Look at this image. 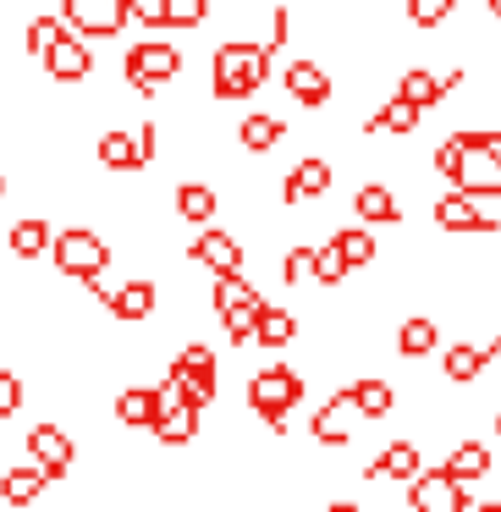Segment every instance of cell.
Returning <instances> with one entry per match:
<instances>
[{"mask_svg":"<svg viewBox=\"0 0 501 512\" xmlns=\"http://www.w3.org/2000/svg\"><path fill=\"white\" fill-rule=\"evenodd\" d=\"M116 424L122 430H155L160 419V386H122L116 391Z\"/></svg>","mask_w":501,"mask_h":512,"instance_id":"obj_19","label":"cell"},{"mask_svg":"<svg viewBox=\"0 0 501 512\" xmlns=\"http://www.w3.org/2000/svg\"><path fill=\"white\" fill-rule=\"evenodd\" d=\"M309 276H314V243H292L287 254H281V281H287V287H303Z\"/></svg>","mask_w":501,"mask_h":512,"instance_id":"obj_36","label":"cell"},{"mask_svg":"<svg viewBox=\"0 0 501 512\" xmlns=\"http://www.w3.org/2000/svg\"><path fill=\"white\" fill-rule=\"evenodd\" d=\"M281 89H287V100L303 105V111H325L331 94H336V83H331V72H325L320 61H287V67H281Z\"/></svg>","mask_w":501,"mask_h":512,"instance_id":"obj_13","label":"cell"},{"mask_svg":"<svg viewBox=\"0 0 501 512\" xmlns=\"http://www.w3.org/2000/svg\"><path fill=\"white\" fill-rule=\"evenodd\" d=\"M303 369H292V364H265V369H254L248 375V386H243V402L254 408V419H265V430L270 435H287V419H292V408L303 402Z\"/></svg>","mask_w":501,"mask_h":512,"instance_id":"obj_2","label":"cell"},{"mask_svg":"<svg viewBox=\"0 0 501 512\" xmlns=\"http://www.w3.org/2000/svg\"><path fill=\"white\" fill-rule=\"evenodd\" d=\"M485 6H490V17H496V23H501V0H485Z\"/></svg>","mask_w":501,"mask_h":512,"instance_id":"obj_44","label":"cell"},{"mask_svg":"<svg viewBox=\"0 0 501 512\" xmlns=\"http://www.w3.org/2000/svg\"><path fill=\"white\" fill-rule=\"evenodd\" d=\"M353 419L358 413H353V402H347V391H336V397H325L320 413L309 419V435L320 446H336V452H342V446L353 441Z\"/></svg>","mask_w":501,"mask_h":512,"instance_id":"obj_17","label":"cell"},{"mask_svg":"<svg viewBox=\"0 0 501 512\" xmlns=\"http://www.w3.org/2000/svg\"><path fill=\"white\" fill-rule=\"evenodd\" d=\"M45 72H50V83H61V89H78V83H89V78H94V45L67 28V34L56 39V50L45 56Z\"/></svg>","mask_w":501,"mask_h":512,"instance_id":"obj_12","label":"cell"},{"mask_svg":"<svg viewBox=\"0 0 501 512\" xmlns=\"http://www.w3.org/2000/svg\"><path fill=\"white\" fill-rule=\"evenodd\" d=\"M419 122H424V111H413L408 100H397V94H391V100L364 122V133H375V138L380 133H386V138H413V133H419Z\"/></svg>","mask_w":501,"mask_h":512,"instance_id":"obj_27","label":"cell"},{"mask_svg":"<svg viewBox=\"0 0 501 512\" xmlns=\"http://www.w3.org/2000/svg\"><path fill=\"white\" fill-rule=\"evenodd\" d=\"M61 34H67V23H61V12L56 17H28V28H23V45H28V56H34V61H45L50 56V50H56V39Z\"/></svg>","mask_w":501,"mask_h":512,"instance_id":"obj_33","label":"cell"},{"mask_svg":"<svg viewBox=\"0 0 501 512\" xmlns=\"http://www.w3.org/2000/svg\"><path fill=\"white\" fill-rule=\"evenodd\" d=\"M6 243H12V254L23 259V265H34V259L50 254V243H56V232H50L45 215H17L12 232H6Z\"/></svg>","mask_w":501,"mask_h":512,"instance_id":"obj_22","label":"cell"},{"mask_svg":"<svg viewBox=\"0 0 501 512\" xmlns=\"http://www.w3.org/2000/svg\"><path fill=\"white\" fill-rule=\"evenodd\" d=\"M336 188V166L325 155H303L292 160V171L281 177V204H309V199H325Z\"/></svg>","mask_w":501,"mask_h":512,"instance_id":"obj_14","label":"cell"},{"mask_svg":"<svg viewBox=\"0 0 501 512\" xmlns=\"http://www.w3.org/2000/svg\"><path fill=\"white\" fill-rule=\"evenodd\" d=\"M353 215L364 226H402V204L386 182H364V188L353 193Z\"/></svg>","mask_w":501,"mask_h":512,"instance_id":"obj_21","label":"cell"},{"mask_svg":"<svg viewBox=\"0 0 501 512\" xmlns=\"http://www.w3.org/2000/svg\"><path fill=\"white\" fill-rule=\"evenodd\" d=\"M496 435H501V408H496Z\"/></svg>","mask_w":501,"mask_h":512,"instance_id":"obj_45","label":"cell"},{"mask_svg":"<svg viewBox=\"0 0 501 512\" xmlns=\"http://www.w3.org/2000/svg\"><path fill=\"white\" fill-rule=\"evenodd\" d=\"M61 23L83 39H116L133 17H127V0H61Z\"/></svg>","mask_w":501,"mask_h":512,"instance_id":"obj_8","label":"cell"},{"mask_svg":"<svg viewBox=\"0 0 501 512\" xmlns=\"http://www.w3.org/2000/svg\"><path fill=\"white\" fill-rule=\"evenodd\" d=\"M188 265H204L210 276H237V270L248 265V248L237 243L232 232H221V226H204L188 243Z\"/></svg>","mask_w":501,"mask_h":512,"instance_id":"obj_11","label":"cell"},{"mask_svg":"<svg viewBox=\"0 0 501 512\" xmlns=\"http://www.w3.org/2000/svg\"><path fill=\"white\" fill-rule=\"evenodd\" d=\"M347 402H353V413L364 424H380V419H391V408H397V386H391L386 375H358V380H347Z\"/></svg>","mask_w":501,"mask_h":512,"instance_id":"obj_16","label":"cell"},{"mask_svg":"<svg viewBox=\"0 0 501 512\" xmlns=\"http://www.w3.org/2000/svg\"><path fill=\"white\" fill-rule=\"evenodd\" d=\"M298 336H303V320L292 309H276V303H265V309H259V320H254V342L259 347L281 353V347H292Z\"/></svg>","mask_w":501,"mask_h":512,"instance_id":"obj_23","label":"cell"},{"mask_svg":"<svg viewBox=\"0 0 501 512\" xmlns=\"http://www.w3.org/2000/svg\"><path fill=\"white\" fill-rule=\"evenodd\" d=\"M23 402H28L23 375H17V369H0V424L17 419V413H23Z\"/></svg>","mask_w":501,"mask_h":512,"instance_id":"obj_37","label":"cell"},{"mask_svg":"<svg viewBox=\"0 0 501 512\" xmlns=\"http://www.w3.org/2000/svg\"><path fill=\"white\" fill-rule=\"evenodd\" d=\"M270 78V45L259 39H226L210 56V83L215 100H254Z\"/></svg>","mask_w":501,"mask_h":512,"instance_id":"obj_1","label":"cell"},{"mask_svg":"<svg viewBox=\"0 0 501 512\" xmlns=\"http://www.w3.org/2000/svg\"><path fill=\"white\" fill-rule=\"evenodd\" d=\"M127 17L144 28H166V0H127Z\"/></svg>","mask_w":501,"mask_h":512,"instance_id":"obj_41","label":"cell"},{"mask_svg":"<svg viewBox=\"0 0 501 512\" xmlns=\"http://www.w3.org/2000/svg\"><path fill=\"white\" fill-rule=\"evenodd\" d=\"M397 100H408L413 111H435V105L446 100L441 72H430V67H408V72L397 78Z\"/></svg>","mask_w":501,"mask_h":512,"instance_id":"obj_25","label":"cell"},{"mask_svg":"<svg viewBox=\"0 0 501 512\" xmlns=\"http://www.w3.org/2000/svg\"><path fill=\"white\" fill-rule=\"evenodd\" d=\"M177 215H182L188 226H199V232H204V226L221 215V193H215L210 182H177Z\"/></svg>","mask_w":501,"mask_h":512,"instance_id":"obj_26","label":"cell"},{"mask_svg":"<svg viewBox=\"0 0 501 512\" xmlns=\"http://www.w3.org/2000/svg\"><path fill=\"white\" fill-rule=\"evenodd\" d=\"M424 474V446L419 441H386L375 457H369V468H364V479H397V485H408V479H419Z\"/></svg>","mask_w":501,"mask_h":512,"instance_id":"obj_15","label":"cell"},{"mask_svg":"<svg viewBox=\"0 0 501 512\" xmlns=\"http://www.w3.org/2000/svg\"><path fill=\"white\" fill-rule=\"evenodd\" d=\"M281 138H287V122H281V116H270V111H248L243 122H237V144H243L248 155H270Z\"/></svg>","mask_w":501,"mask_h":512,"instance_id":"obj_24","label":"cell"},{"mask_svg":"<svg viewBox=\"0 0 501 512\" xmlns=\"http://www.w3.org/2000/svg\"><path fill=\"white\" fill-rule=\"evenodd\" d=\"M463 149H468V133H452V138H446V144L435 149V160H430V166H435V177H446V182H452V177H457V166H463Z\"/></svg>","mask_w":501,"mask_h":512,"instance_id":"obj_40","label":"cell"},{"mask_svg":"<svg viewBox=\"0 0 501 512\" xmlns=\"http://www.w3.org/2000/svg\"><path fill=\"white\" fill-rule=\"evenodd\" d=\"M177 72H182V50L171 39H144V45H127V56H122L127 89H138L144 100H155L166 83H177Z\"/></svg>","mask_w":501,"mask_h":512,"instance_id":"obj_4","label":"cell"},{"mask_svg":"<svg viewBox=\"0 0 501 512\" xmlns=\"http://www.w3.org/2000/svg\"><path fill=\"white\" fill-rule=\"evenodd\" d=\"M45 490H50V479L39 474L34 463H12L6 468V474H0V501H6V507L12 512H28V507H39V501H45Z\"/></svg>","mask_w":501,"mask_h":512,"instance_id":"obj_18","label":"cell"},{"mask_svg":"<svg viewBox=\"0 0 501 512\" xmlns=\"http://www.w3.org/2000/svg\"><path fill=\"white\" fill-rule=\"evenodd\" d=\"M210 17V0H166V28H199Z\"/></svg>","mask_w":501,"mask_h":512,"instance_id":"obj_39","label":"cell"},{"mask_svg":"<svg viewBox=\"0 0 501 512\" xmlns=\"http://www.w3.org/2000/svg\"><path fill=\"white\" fill-rule=\"evenodd\" d=\"M441 468L457 479V485H474V479L490 474V446H485V441H457L452 452H446Z\"/></svg>","mask_w":501,"mask_h":512,"instance_id":"obj_29","label":"cell"},{"mask_svg":"<svg viewBox=\"0 0 501 512\" xmlns=\"http://www.w3.org/2000/svg\"><path fill=\"white\" fill-rule=\"evenodd\" d=\"M23 457L56 485V479H72V468H78V441H72V430H61L56 419H39V424H28Z\"/></svg>","mask_w":501,"mask_h":512,"instance_id":"obj_5","label":"cell"},{"mask_svg":"<svg viewBox=\"0 0 501 512\" xmlns=\"http://www.w3.org/2000/svg\"><path fill=\"white\" fill-rule=\"evenodd\" d=\"M452 188L468 193V199H501V155H490L474 133H468V149H463V166H457Z\"/></svg>","mask_w":501,"mask_h":512,"instance_id":"obj_10","label":"cell"},{"mask_svg":"<svg viewBox=\"0 0 501 512\" xmlns=\"http://www.w3.org/2000/svg\"><path fill=\"white\" fill-rule=\"evenodd\" d=\"M50 259H56L61 281L94 287V281H105V270H111V243H105L94 226H67V232H56V243H50Z\"/></svg>","mask_w":501,"mask_h":512,"instance_id":"obj_3","label":"cell"},{"mask_svg":"<svg viewBox=\"0 0 501 512\" xmlns=\"http://www.w3.org/2000/svg\"><path fill=\"white\" fill-rule=\"evenodd\" d=\"M408 512H474L468 485H457L441 463L424 468L419 479H408Z\"/></svg>","mask_w":501,"mask_h":512,"instance_id":"obj_6","label":"cell"},{"mask_svg":"<svg viewBox=\"0 0 501 512\" xmlns=\"http://www.w3.org/2000/svg\"><path fill=\"white\" fill-rule=\"evenodd\" d=\"M325 512H364V507H358V501H331Z\"/></svg>","mask_w":501,"mask_h":512,"instance_id":"obj_42","label":"cell"},{"mask_svg":"<svg viewBox=\"0 0 501 512\" xmlns=\"http://www.w3.org/2000/svg\"><path fill=\"white\" fill-rule=\"evenodd\" d=\"M430 221L441 226L446 237H496L501 232V221L496 215H485L479 210V199H468V193H441V199L430 204Z\"/></svg>","mask_w":501,"mask_h":512,"instance_id":"obj_9","label":"cell"},{"mask_svg":"<svg viewBox=\"0 0 501 512\" xmlns=\"http://www.w3.org/2000/svg\"><path fill=\"white\" fill-rule=\"evenodd\" d=\"M248 303H265V292L254 287V281L237 270V276H215V287H210V309L215 314H232V309H248Z\"/></svg>","mask_w":501,"mask_h":512,"instance_id":"obj_30","label":"cell"},{"mask_svg":"<svg viewBox=\"0 0 501 512\" xmlns=\"http://www.w3.org/2000/svg\"><path fill=\"white\" fill-rule=\"evenodd\" d=\"M435 347H441V325L430 314H408L397 325V358H430Z\"/></svg>","mask_w":501,"mask_h":512,"instance_id":"obj_28","label":"cell"},{"mask_svg":"<svg viewBox=\"0 0 501 512\" xmlns=\"http://www.w3.org/2000/svg\"><path fill=\"white\" fill-rule=\"evenodd\" d=\"M94 155H100V166H105V171H116V177H133V171H144L138 138L127 133V127H105L100 144H94Z\"/></svg>","mask_w":501,"mask_h":512,"instance_id":"obj_20","label":"cell"},{"mask_svg":"<svg viewBox=\"0 0 501 512\" xmlns=\"http://www.w3.org/2000/svg\"><path fill=\"white\" fill-rule=\"evenodd\" d=\"M94 298L105 303V314L111 320H122V325H144V320H155V309H160V287L149 276H133V281H122V287H105V281H94Z\"/></svg>","mask_w":501,"mask_h":512,"instance_id":"obj_7","label":"cell"},{"mask_svg":"<svg viewBox=\"0 0 501 512\" xmlns=\"http://www.w3.org/2000/svg\"><path fill=\"white\" fill-rule=\"evenodd\" d=\"M331 243L342 248L347 270H369L380 259V237L369 232V226H342V232H331Z\"/></svg>","mask_w":501,"mask_h":512,"instance_id":"obj_31","label":"cell"},{"mask_svg":"<svg viewBox=\"0 0 501 512\" xmlns=\"http://www.w3.org/2000/svg\"><path fill=\"white\" fill-rule=\"evenodd\" d=\"M347 276H353V270H347L342 248H336L331 237H325V243H314V276H309V287H320V292H336Z\"/></svg>","mask_w":501,"mask_h":512,"instance_id":"obj_32","label":"cell"},{"mask_svg":"<svg viewBox=\"0 0 501 512\" xmlns=\"http://www.w3.org/2000/svg\"><path fill=\"white\" fill-rule=\"evenodd\" d=\"M259 309H265V303H248V309H232V314H221V325H226V342H232V347H248V342H254V320H259Z\"/></svg>","mask_w":501,"mask_h":512,"instance_id":"obj_38","label":"cell"},{"mask_svg":"<svg viewBox=\"0 0 501 512\" xmlns=\"http://www.w3.org/2000/svg\"><path fill=\"white\" fill-rule=\"evenodd\" d=\"M452 17H457V0H408V23L424 28V34H430V28H446Z\"/></svg>","mask_w":501,"mask_h":512,"instance_id":"obj_35","label":"cell"},{"mask_svg":"<svg viewBox=\"0 0 501 512\" xmlns=\"http://www.w3.org/2000/svg\"><path fill=\"white\" fill-rule=\"evenodd\" d=\"M166 369H177V375H221V358H215V347H204V342H182Z\"/></svg>","mask_w":501,"mask_h":512,"instance_id":"obj_34","label":"cell"},{"mask_svg":"<svg viewBox=\"0 0 501 512\" xmlns=\"http://www.w3.org/2000/svg\"><path fill=\"white\" fill-rule=\"evenodd\" d=\"M474 512H501V501H474Z\"/></svg>","mask_w":501,"mask_h":512,"instance_id":"obj_43","label":"cell"}]
</instances>
